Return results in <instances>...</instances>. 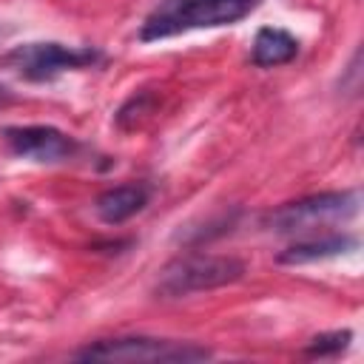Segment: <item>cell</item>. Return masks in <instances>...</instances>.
Masks as SVG:
<instances>
[{"label": "cell", "instance_id": "cell-1", "mask_svg": "<svg viewBox=\"0 0 364 364\" xmlns=\"http://www.w3.org/2000/svg\"><path fill=\"white\" fill-rule=\"evenodd\" d=\"M256 0H159V6L142 20L139 40L154 43L193 28L230 26L250 14Z\"/></svg>", "mask_w": 364, "mask_h": 364}, {"label": "cell", "instance_id": "cell-2", "mask_svg": "<svg viewBox=\"0 0 364 364\" xmlns=\"http://www.w3.org/2000/svg\"><path fill=\"white\" fill-rule=\"evenodd\" d=\"M245 276V262L236 256H213V253H188L171 259L154 284L156 299H185L193 293L216 290L233 284Z\"/></svg>", "mask_w": 364, "mask_h": 364}, {"label": "cell", "instance_id": "cell-3", "mask_svg": "<svg viewBox=\"0 0 364 364\" xmlns=\"http://www.w3.org/2000/svg\"><path fill=\"white\" fill-rule=\"evenodd\" d=\"M213 353L196 341H173V338H154V336H114L97 338L74 353L77 361H205Z\"/></svg>", "mask_w": 364, "mask_h": 364}, {"label": "cell", "instance_id": "cell-4", "mask_svg": "<svg viewBox=\"0 0 364 364\" xmlns=\"http://www.w3.org/2000/svg\"><path fill=\"white\" fill-rule=\"evenodd\" d=\"M102 51L94 46H65V43H23L0 57V68H11L28 82H48L65 71H80L97 65Z\"/></svg>", "mask_w": 364, "mask_h": 364}, {"label": "cell", "instance_id": "cell-5", "mask_svg": "<svg viewBox=\"0 0 364 364\" xmlns=\"http://www.w3.org/2000/svg\"><path fill=\"white\" fill-rule=\"evenodd\" d=\"M358 191H327L296 202H287L264 216V228L273 233H307L327 225H341L358 213Z\"/></svg>", "mask_w": 364, "mask_h": 364}, {"label": "cell", "instance_id": "cell-6", "mask_svg": "<svg viewBox=\"0 0 364 364\" xmlns=\"http://www.w3.org/2000/svg\"><path fill=\"white\" fill-rule=\"evenodd\" d=\"M3 142L14 156L43 165L68 162L80 151V142L54 125H11L3 131Z\"/></svg>", "mask_w": 364, "mask_h": 364}, {"label": "cell", "instance_id": "cell-7", "mask_svg": "<svg viewBox=\"0 0 364 364\" xmlns=\"http://www.w3.org/2000/svg\"><path fill=\"white\" fill-rule=\"evenodd\" d=\"M151 202V185L145 182H125V185H114L108 191H102L94 199V213L102 225H122L131 216L142 213L145 205Z\"/></svg>", "mask_w": 364, "mask_h": 364}, {"label": "cell", "instance_id": "cell-8", "mask_svg": "<svg viewBox=\"0 0 364 364\" xmlns=\"http://www.w3.org/2000/svg\"><path fill=\"white\" fill-rule=\"evenodd\" d=\"M355 247H358V239L353 233H321V236L299 239L296 245L284 247L276 259H279V264H310V262L341 256Z\"/></svg>", "mask_w": 364, "mask_h": 364}, {"label": "cell", "instance_id": "cell-9", "mask_svg": "<svg viewBox=\"0 0 364 364\" xmlns=\"http://www.w3.org/2000/svg\"><path fill=\"white\" fill-rule=\"evenodd\" d=\"M299 54V40L279 26H262L253 37V48H250V60L259 68H276L284 65L290 60H296Z\"/></svg>", "mask_w": 364, "mask_h": 364}, {"label": "cell", "instance_id": "cell-10", "mask_svg": "<svg viewBox=\"0 0 364 364\" xmlns=\"http://www.w3.org/2000/svg\"><path fill=\"white\" fill-rule=\"evenodd\" d=\"M154 108H156V94H151V91H136V94H131V97L119 105V111L114 114V122H117V128H122V131H134L148 114H154Z\"/></svg>", "mask_w": 364, "mask_h": 364}, {"label": "cell", "instance_id": "cell-11", "mask_svg": "<svg viewBox=\"0 0 364 364\" xmlns=\"http://www.w3.org/2000/svg\"><path fill=\"white\" fill-rule=\"evenodd\" d=\"M350 341H353V330H330V333H318V336H313L310 344L304 347V355H310V358L338 355L341 350H347Z\"/></svg>", "mask_w": 364, "mask_h": 364}, {"label": "cell", "instance_id": "cell-12", "mask_svg": "<svg viewBox=\"0 0 364 364\" xmlns=\"http://www.w3.org/2000/svg\"><path fill=\"white\" fill-rule=\"evenodd\" d=\"M6 102H11V91H9V88L0 82V108H3Z\"/></svg>", "mask_w": 364, "mask_h": 364}]
</instances>
